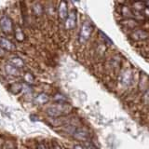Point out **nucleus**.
Here are the masks:
<instances>
[{"mask_svg":"<svg viewBox=\"0 0 149 149\" xmlns=\"http://www.w3.org/2000/svg\"><path fill=\"white\" fill-rule=\"evenodd\" d=\"M73 106L71 104H55L47 107L46 114L52 118H62V116H66L67 115L71 114L73 111Z\"/></svg>","mask_w":149,"mask_h":149,"instance_id":"obj_1","label":"nucleus"},{"mask_svg":"<svg viewBox=\"0 0 149 149\" xmlns=\"http://www.w3.org/2000/svg\"><path fill=\"white\" fill-rule=\"evenodd\" d=\"M93 32V25L91 22L85 21L81 25L78 34V41L80 44H85L90 40Z\"/></svg>","mask_w":149,"mask_h":149,"instance_id":"obj_2","label":"nucleus"},{"mask_svg":"<svg viewBox=\"0 0 149 149\" xmlns=\"http://www.w3.org/2000/svg\"><path fill=\"white\" fill-rule=\"evenodd\" d=\"M119 84L124 88L130 87L133 81V73L130 68L123 69L119 74Z\"/></svg>","mask_w":149,"mask_h":149,"instance_id":"obj_3","label":"nucleus"},{"mask_svg":"<svg viewBox=\"0 0 149 149\" xmlns=\"http://www.w3.org/2000/svg\"><path fill=\"white\" fill-rule=\"evenodd\" d=\"M72 135L77 141L86 143L88 141H90L91 132L85 127H77L76 130L73 132Z\"/></svg>","mask_w":149,"mask_h":149,"instance_id":"obj_4","label":"nucleus"},{"mask_svg":"<svg viewBox=\"0 0 149 149\" xmlns=\"http://www.w3.org/2000/svg\"><path fill=\"white\" fill-rule=\"evenodd\" d=\"M13 22L7 15H4L0 18V29L6 35H11L13 33Z\"/></svg>","mask_w":149,"mask_h":149,"instance_id":"obj_5","label":"nucleus"},{"mask_svg":"<svg viewBox=\"0 0 149 149\" xmlns=\"http://www.w3.org/2000/svg\"><path fill=\"white\" fill-rule=\"evenodd\" d=\"M148 31L146 29H135L130 34V39L136 42H141L148 39Z\"/></svg>","mask_w":149,"mask_h":149,"instance_id":"obj_6","label":"nucleus"},{"mask_svg":"<svg viewBox=\"0 0 149 149\" xmlns=\"http://www.w3.org/2000/svg\"><path fill=\"white\" fill-rule=\"evenodd\" d=\"M76 25H77V10L76 9H72L68 13L66 20L64 21V27L66 30L70 31V30H74L76 28Z\"/></svg>","mask_w":149,"mask_h":149,"instance_id":"obj_7","label":"nucleus"},{"mask_svg":"<svg viewBox=\"0 0 149 149\" xmlns=\"http://www.w3.org/2000/svg\"><path fill=\"white\" fill-rule=\"evenodd\" d=\"M58 17L61 22H64L68 16V3L65 1H61L57 8Z\"/></svg>","mask_w":149,"mask_h":149,"instance_id":"obj_8","label":"nucleus"},{"mask_svg":"<svg viewBox=\"0 0 149 149\" xmlns=\"http://www.w3.org/2000/svg\"><path fill=\"white\" fill-rule=\"evenodd\" d=\"M120 24L123 27L127 28L128 30H135L137 29V27L140 25L138 21L134 20V19H125V20L120 22Z\"/></svg>","mask_w":149,"mask_h":149,"instance_id":"obj_9","label":"nucleus"},{"mask_svg":"<svg viewBox=\"0 0 149 149\" xmlns=\"http://www.w3.org/2000/svg\"><path fill=\"white\" fill-rule=\"evenodd\" d=\"M139 90L143 93L148 91V77L146 73H141V74H140Z\"/></svg>","mask_w":149,"mask_h":149,"instance_id":"obj_10","label":"nucleus"},{"mask_svg":"<svg viewBox=\"0 0 149 149\" xmlns=\"http://www.w3.org/2000/svg\"><path fill=\"white\" fill-rule=\"evenodd\" d=\"M0 48L5 49L6 51H14L16 49V47L10 40L5 37H0Z\"/></svg>","mask_w":149,"mask_h":149,"instance_id":"obj_11","label":"nucleus"},{"mask_svg":"<svg viewBox=\"0 0 149 149\" xmlns=\"http://www.w3.org/2000/svg\"><path fill=\"white\" fill-rule=\"evenodd\" d=\"M13 32H14V36H15V38L18 42H22L25 40V35L23 33L22 26L19 23H16L13 26Z\"/></svg>","mask_w":149,"mask_h":149,"instance_id":"obj_12","label":"nucleus"},{"mask_svg":"<svg viewBox=\"0 0 149 149\" xmlns=\"http://www.w3.org/2000/svg\"><path fill=\"white\" fill-rule=\"evenodd\" d=\"M5 71H6V73L8 74V76H11V77H19L21 76L20 69L12 66V65L9 64V63L6 64V66H5Z\"/></svg>","mask_w":149,"mask_h":149,"instance_id":"obj_13","label":"nucleus"},{"mask_svg":"<svg viewBox=\"0 0 149 149\" xmlns=\"http://www.w3.org/2000/svg\"><path fill=\"white\" fill-rule=\"evenodd\" d=\"M32 9H33V13H34L36 17H42L44 15L45 8L42 6V4L40 2H35L33 4Z\"/></svg>","mask_w":149,"mask_h":149,"instance_id":"obj_14","label":"nucleus"},{"mask_svg":"<svg viewBox=\"0 0 149 149\" xmlns=\"http://www.w3.org/2000/svg\"><path fill=\"white\" fill-rule=\"evenodd\" d=\"M8 63L11 64L12 66L18 68V69H21V68L24 67V63H23V61L20 57H17V56H14V57H11L10 59H9Z\"/></svg>","mask_w":149,"mask_h":149,"instance_id":"obj_15","label":"nucleus"},{"mask_svg":"<svg viewBox=\"0 0 149 149\" xmlns=\"http://www.w3.org/2000/svg\"><path fill=\"white\" fill-rule=\"evenodd\" d=\"M49 101V97L46 93H40L35 98V104H45Z\"/></svg>","mask_w":149,"mask_h":149,"instance_id":"obj_16","label":"nucleus"},{"mask_svg":"<svg viewBox=\"0 0 149 149\" xmlns=\"http://www.w3.org/2000/svg\"><path fill=\"white\" fill-rule=\"evenodd\" d=\"M120 13L125 17V19H133V11L132 9L128 6H121Z\"/></svg>","mask_w":149,"mask_h":149,"instance_id":"obj_17","label":"nucleus"},{"mask_svg":"<svg viewBox=\"0 0 149 149\" xmlns=\"http://www.w3.org/2000/svg\"><path fill=\"white\" fill-rule=\"evenodd\" d=\"M120 63H121V60L119 57L118 56H114L109 60V67L112 70H116L118 69L120 66Z\"/></svg>","mask_w":149,"mask_h":149,"instance_id":"obj_18","label":"nucleus"},{"mask_svg":"<svg viewBox=\"0 0 149 149\" xmlns=\"http://www.w3.org/2000/svg\"><path fill=\"white\" fill-rule=\"evenodd\" d=\"M22 86L23 85L22 83H19V82L13 83L9 86V91L12 93H14V94H18V93H20L22 91Z\"/></svg>","mask_w":149,"mask_h":149,"instance_id":"obj_19","label":"nucleus"},{"mask_svg":"<svg viewBox=\"0 0 149 149\" xmlns=\"http://www.w3.org/2000/svg\"><path fill=\"white\" fill-rule=\"evenodd\" d=\"M98 33H99L100 37L102 38V42H104V45H108V46H112V45H113V42H112V40L104 34V32H102V31L99 30V32H98Z\"/></svg>","mask_w":149,"mask_h":149,"instance_id":"obj_20","label":"nucleus"},{"mask_svg":"<svg viewBox=\"0 0 149 149\" xmlns=\"http://www.w3.org/2000/svg\"><path fill=\"white\" fill-rule=\"evenodd\" d=\"M53 100L56 102V104H66L67 102L66 98H65L63 95L60 94V93H57V94L53 97Z\"/></svg>","mask_w":149,"mask_h":149,"instance_id":"obj_21","label":"nucleus"},{"mask_svg":"<svg viewBox=\"0 0 149 149\" xmlns=\"http://www.w3.org/2000/svg\"><path fill=\"white\" fill-rule=\"evenodd\" d=\"M24 81L27 82L28 84L34 83V81H35V77L33 76L31 73H25V74H24Z\"/></svg>","mask_w":149,"mask_h":149,"instance_id":"obj_22","label":"nucleus"},{"mask_svg":"<svg viewBox=\"0 0 149 149\" xmlns=\"http://www.w3.org/2000/svg\"><path fill=\"white\" fill-rule=\"evenodd\" d=\"M46 11L48 13L49 16H54V8H52V5H49L48 7L46 8Z\"/></svg>","mask_w":149,"mask_h":149,"instance_id":"obj_23","label":"nucleus"},{"mask_svg":"<svg viewBox=\"0 0 149 149\" xmlns=\"http://www.w3.org/2000/svg\"><path fill=\"white\" fill-rule=\"evenodd\" d=\"M85 146H86V148H87V149H97L96 146H95L94 144H93L91 141L86 142V143H85Z\"/></svg>","mask_w":149,"mask_h":149,"instance_id":"obj_24","label":"nucleus"},{"mask_svg":"<svg viewBox=\"0 0 149 149\" xmlns=\"http://www.w3.org/2000/svg\"><path fill=\"white\" fill-rule=\"evenodd\" d=\"M36 149H49L45 143H38L36 146Z\"/></svg>","mask_w":149,"mask_h":149,"instance_id":"obj_25","label":"nucleus"},{"mask_svg":"<svg viewBox=\"0 0 149 149\" xmlns=\"http://www.w3.org/2000/svg\"><path fill=\"white\" fill-rule=\"evenodd\" d=\"M6 55H7V51L5 50V49H3L0 48V58H3V57H5Z\"/></svg>","mask_w":149,"mask_h":149,"instance_id":"obj_26","label":"nucleus"},{"mask_svg":"<svg viewBox=\"0 0 149 149\" xmlns=\"http://www.w3.org/2000/svg\"><path fill=\"white\" fill-rule=\"evenodd\" d=\"M52 149H63V147L58 144L57 143H52Z\"/></svg>","mask_w":149,"mask_h":149,"instance_id":"obj_27","label":"nucleus"},{"mask_svg":"<svg viewBox=\"0 0 149 149\" xmlns=\"http://www.w3.org/2000/svg\"><path fill=\"white\" fill-rule=\"evenodd\" d=\"M74 149H85L81 144H74Z\"/></svg>","mask_w":149,"mask_h":149,"instance_id":"obj_28","label":"nucleus"},{"mask_svg":"<svg viewBox=\"0 0 149 149\" xmlns=\"http://www.w3.org/2000/svg\"><path fill=\"white\" fill-rule=\"evenodd\" d=\"M7 149H16V148H15V146H8Z\"/></svg>","mask_w":149,"mask_h":149,"instance_id":"obj_29","label":"nucleus"},{"mask_svg":"<svg viewBox=\"0 0 149 149\" xmlns=\"http://www.w3.org/2000/svg\"><path fill=\"white\" fill-rule=\"evenodd\" d=\"M0 149H2V148H1V147H0Z\"/></svg>","mask_w":149,"mask_h":149,"instance_id":"obj_30","label":"nucleus"},{"mask_svg":"<svg viewBox=\"0 0 149 149\" xmlns=\"http://www.w3.org/2000/svg\"><path fill=\"white\" fill-rule=\"evenodd\" d=\"M68 149H70V148H68Z\"/></svg>","mask_w":149,"mask_h":149,"instance_id":"obj_31","label":"nucleus"}]
</instances>
